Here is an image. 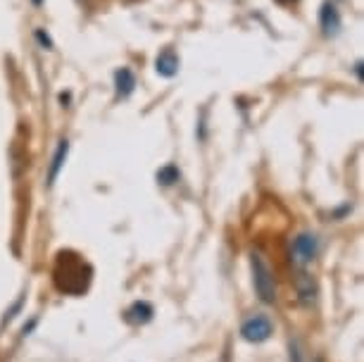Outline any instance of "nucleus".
<instances>
[{
    "instance_id": "obj_1",
    "label": "nucleus",
    "mask_w": 364,
    "mask_h": 362,
    "mask_svg": "<svg viewBox=\"0 0 364 362\" xmlns=\"http://www.w3.org/2000/svg\"><path fill=\"white\" fill-rule=\"evenodd\" d=\"M91 282V267L74 252H60L55 267V286L63 293H81Z\"/></svg>"
},
{
    "instance_id": "obj_2",
    "label": "nucleus",
    "mask_w": 364,
    "mask_h": 362,
    "mask_svg": "<svg viewBox=\"0 0 364 362\" xmlns=\"http://www.w3.org/2000/svg\"><path fill=\"white\" fill-rule=\"evenodd\" d=\"M250 267H252V284H255L259 300H262V303H274V300H277V279H274V272L269 270V265L264 262V257L259 255V252H252Z\"/></svg>"
},
{
    "instance_id": "obj_3",
    "label": "nucleus",
    "mask_w": 364,
    "mask_h": 362,
    "mask_svg": "<svg viewBox=\"0 0 364 362\" xmlns=\"http://www.w3.org/2000/svg\"><path fill=\"white\" fill-rule=\"evenodd\" d=\"M319 252V241L314 234H298L291 243V262L295 267L310 265Z\"/></svg>"
},
{
    "instance_id": "obj_4",
    "label": "nucleus",
    "mask_w": 364,
    "mask_h": 362,
    "mask_svg": "<svg viewBox=\"0 0 364 362\" xmlns=\"http://www.w3.org/2000/svg\"><path fill=\"white\" fill-rule=\"evenodd\" d=\"M272 334H274V324H272V319L264 315L250 317L248 322L240 326V336L248 341V344H264Z\"/></svg>"
},
{
    "instance_id": "obj_5",
    "label": "nucleus",
    "mask_w": 364,
    "mask_h": 362,
    "mask_svg": "<svg viewBox=\"0 0 364 362\" xmlns=\"http://www.w3.org/2000/svg\"><path fill=\"white\" fill-rule=\"evenodd\" d=\"M295 293H298L302 305H312L314 300H317V293H319L317 282H314L307 272H300V275L295 277Z\"/></svg>"
},
{
    "instance_id": "obj_6",
    "label": "nucleus",
    "mask_w": 364,
    "mask_h": 362,
    "mask_svg": "<svg viewBox=\"0 0 364 362\" xmlns=\"http://www.w3.org/2000/svg\"><path fill=\"white\" fill-rule=\"evenodd\" d=\"M319 24H321V31L324 36H336L341 31V15L336 10L333 3H324L319 10Z\"/></svg>"
},
{
    "instance_id": "obj_7",
    "label": "nucleus",
    "mask_w": 364,
    "mask_h": 362,
    "mask_svg": "<svg viewBox=\"0 0 364 362\" xmlns=\"http://www.w3.org/2000/svg\"><path fill=\"white\" fill-rule=\"evenodd\" d=\"M155 70L160 77H174V74L178 72V58H176V53H174V48H164V50L157 55L155 60Z\"/></svg>"
},
{
    "instance_id": "obj_8",
    "label": "nucleus",
    "mask_w": 364,
    "mask_h": 362,
    "mask_svg": "<svg viewBox=\"0 0 364 362\" xmlns=\"http://www.w3.org/2000/svg\"><path fill=\"white\" fill-rule=\"evenodd\" d=\"M136 88V77L129 67H122V70L114 72V91L117 98H129Z\"/></svg>"
},
{
    "instance_id": "obj_9",
    "label": "nucleus",
    "mask_w": 364,
    "mask_h": 362,
    "mask_svg": "<svg viewBox=\"0 0 364 362\" xmlns=\"http://www.w3.org/2000/svg\"><path fill=\"white\" fill-rule=\"evenodd\" d=\"M67 153H70V141H60L58 148H55V155H53V162H50V169H48V186H53L58 181V174L63 169L65 160H67Z\"/></svg>"
},
{
    "instance_id": "obj_10",
    "label": "nucleus",
    "mask_w": 364,
    "mask_h": 362,
    "mask_svg": "<svg viewBox=\"0 0 364 362\" xmlns=\"http://www.w3.org/2000/svg\"><path fill=\"white\" fill-rule=\"evenodd\" d=\"M127 319H129V322H134V324H146V322H150V319H153V305L139 300V303H134L127 310Z\"/></svg>"
},
{
    "instance_id": "obj_11",
    "label": "nucleus",
    "mask_w": 364,
    "mask_h": 362,
    "mask_svg": "<svg viewBox=\"0 0 364 362\" xmlns=\"http://www.w3.org/2000/svg\"><path fill=\"white\" fill-rule=\"evenodd\" d=\"M178 169L174 165H167V167H162L160 172H157V181L162 183V186H171V183H176L178 181Z\"/></svg>"
},
{
    "instance_id": "obj_12",
    "label": "nucleus",
    "mask_w": 364,
    "mask_h": 362,
    "mask_svg": "<svg viewBox=\"0 0 364 362\" xmlns=\"http://www.w3.org/2000/svg\"><path fill=\"white\" fill-rule=\"evenodd\" d=\"M36 38H38V43L46 48V50H53V41H50V36H48L43 29H36Z\"/></svg>"
},
{
    "instance_id": "obj_13",
    "label": "nucleus",
    "mask_w": 364,
    "mask_h": 362,
    "mask_svg": "<svg viewBox=\"0 0 364 362\" xmlns=\"http://www.w3.org/2000/svg\"><path fill=\"white\" fill-rule=\"evenodd\" d=\"M279 5H293V3H298V0H277Z\"/></svg>"
},
{
    "instance_id": "obj_14",
    "label": "nucleus",
    "mask_w": 364,
    "mask_h": 362,
    "mask_svg": "<svg viewBox=\"0 0 364 362\" xmlns=\"http://www.w3.org/2000/svg\"><path fill=\"white\" fill-rule=\"evenodd\" d=\"M33 5H43V0H31Z\"/></svg>"
},
{
    "instance_id": "obj_15",
    "label": "nucleus",
    "mask_w": 364,
    "mask_h": 362,
    "mask_svg": "<svg viewBox=\"0 0 364 362\" xmlns=\"http://www.w3.org/2000/svg\"><path fill=\"white\" fill-rule=\"evenodd\" d=\"M317 362H324V360H317Z\"/></svg>"
}]
</instances>
